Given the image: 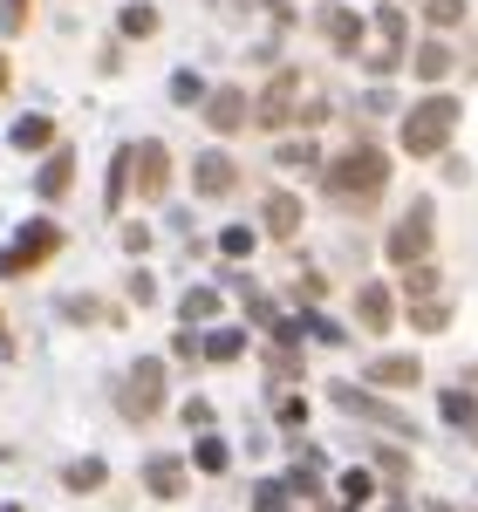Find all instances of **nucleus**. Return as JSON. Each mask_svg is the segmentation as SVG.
<instances>
[{
	"mask_svg": "<svg viewBox=\"0 0 478 512\" xmlns=\"http://www.w3.org/2000/svg\"><path fill=\"white\" fill-rule=\"evenodd\" d=\"M383 185H390V158H383L376 144H356L349 158L328 164V192L342 198V205H376Z\"/></svg>",
	"mask_w": 478,
	"mask_h": 512,
	"instance_id": "obj_1",
	"label": "nucleus"
},
{
	"mask_svg": "<svg viewBox=\"0 0 478 512\" xmlns=\"http://www.w3.org/2000/svg\"><path fill=\"white\" fill-rule=\"evenodd\" d=\"M458 130V96H424L410 117H403V151L410 158H438Z\"/></svg>",
	"mask_w": 478,
	"mask_h": 512,
	"instance_id": "obj_2",
	"label": "nucleus"
},
{
	"mask_svg": "<svg viewBox=\"0 0 478 512\" xmlns=\"http://www.w3.org/2000/svg\"><path fill=\"white\" fill-rule=\"evenodd\" d=\"M117 403H123V417H130V424L158 417V410H164V362H151V355H144V362H137V369L123 376Z\"/></svg>",
	"mask_w": 478,
	"mask_h": 512,
	"instance_id": "obj_3",
	"label": "nucleus"
},
{
	"mask_svg": "<svg viewBox=\"0 0 478 512\" xmlns=\"http://www.w3.org/2000/svg\"><path fill=\"white\" fill-rule=\"evenodd\" d=\"M403 35H410V28H403V7H383V14H376V41L362 48V69H369V76H390L403 62Z\"/></svg>",
	"mask_w": 478,
	"mask_h": 512,
	"instance_id": "obj_4",
	"label": "nucleus"
},
{
	"mask_svg": "<svg viewBox=\"0 0 478 512\" xmlns=\"http://www.w3.org/2000/svg\"><path fill=\"white\" fill-rule=\"evenodd\" d=\"M287 117H301V76H294V69H280V76L267 82V96L253 103V123H260V130H280Z\"/></svg>",
	"mask_w": 478,
	"mask_h": 512,
	"instance_id": "obj_5",
	"label": "nucleus"
},
{
	"mask_svg": "<svg viewBox=\"0 0 478 512\" xmlns=\"http://www.w3.org/2000/svg\"><path fill=\"white\" fill-rule=\"evenodd\" d=\"M424 253H431V205H410L397 219V233H390V260L397 267H417Z\"/></svg>",
	"mask_w": 478,
	"mask_h": 512,
	"instance_id": "obj_6",
	"label": "nucleus"
},
{
	"mask_svg": "<svg viewBox=\"0 0 478 512\" xmlns=\"http://www.w3.org/2000/svg\"><path fill=\"white\" fill-rule=\"evenodd\" d=\"M55 246H62V233H55V226H21V239H14V246L0 253V274H7V280L28 274V267H41V260L55 253Z\"/></svg>",
	"mask_w": 478,
	"mask_h": 512,
	"instance_id": "obj_7",
	"label": "nucleus"
},
{
	"mask_svg": "<svg viewBox=\"0 0 478 512\" xmlns=\"http://www.w3.org/2000/svg\"><path fill=\"white\" fill-rule=\"evenodd\" d=\"M328 396H335V403H342L349 417H369V424H383V431H397V437H410V431H417V424H410L403 410H390V403H376V396H369V390H356V383H335Z\"/></svg>",
	"mask_w": 478,
	"mask_h": 512,
	"instance_id": "obj_8",
	"label": "nucleus"
},
{
	"mask_svg": "<svg viewBox=\"0 0 478 512\" xmlns=\"http://www.w3.org/2000/svg\"><path fill=\"white\" fill-rule=\"evenodd\" d=\"M130 185L144 198H164V185H171V151L164 144H130Z\"/></svg>",
	"mask_w": 478,
	"mask_h": 512,
	"instance_id": "obj_9",
	"label": "nucleus"
},
{
	"mask_svg": "<svg viewBox=\"0 0 478 512\" xmlns=\"http://www.w3.org/2000/svg\"><path fill=\"white\" fill-rule=\"evenodd\" d=\"M192 185H199V198H226L239 185V164L226 158V151H205V158L192 164Z\"/></svg>",
	"mask_w": 478,
	"mask_h": 512,
	"instance_id": "obj_10",
	"label": "nucleus"
},
{
	"mask_svg": "<svg viewBox=\"0 0 478 512\" xmlns=\"http://www.w3.org/2000/svg\"><path fill=\"white\" fill-rule=\"evenodd\" d=\"M321 35H328V48L356 55V48H362V14H356V7H321Z\"/></svg>",
	"mask_w": 478,
	"mask_h": 512,
	"instance_id": "obj_11",
	"label": "nucleus"
},
{
	"mask_svg": "<svg viewBox=\"0 0 478 512\" xmlns=\"http://www.w3.org/2000/svg\"><path fill=\"white\" fill-rule=\"evenodd\" d=\"M246 117H253L246 89H212V96H205V123H212V130H239Z\"/></svg>",
	"mask_w": 478,
	"mask_h": 512,
	"instance_id": "obj_12",
	"label": "nucleus"
},
{
	"mask_svg": "<svg viewBox=\"0 0 478 512\" xmlns=\"http://www.w3.org/2000/svg\"><path fill=\"white\" fill-rule=\"evenodd\" d=\"M260 219H267V233H274V239H294V233H301V198H294V192H267Z\"/></svg>",
	"mask_w": 478,
	"mask_h": 512,
	"instance_id": "obj_13",
	"label": "nucleus"
},
{
	"mask_svg": "<svg viewBox=\"0 0 478 512\" xmlns=\"http://www.w3.org/2000/svg\"><path fill=\"white\" fill-rule=\"evenodd\" d=\"M424 369H417V355H376L369 362V383H383V390H410Z\"/></svg>",
	"mask_w": 478,
	"mask_h": 512,
	"instance_id": "obj_14",
	"label": "nucleus"
},
{
	"mask_svg": "<svg viewBox=\"0 0 478 512\" xmlns=\"http://www.w3.org/2000/svg\"><path fill=\"white\" fill-rule=\"evenodd\" d=\"M144 485H151L158 499H185V465H178V458H151V465H144Z\"/></svg>",
	"mask_w": 478,
	"mask_h": 512,
	"instance_id": "obj_15",
	"label": "nucleus"
},
{
	"mask_svg": "<svg viewBox=\"0 0 478 512\" xmlns=\"http://www.w3.org/2000/svg\"><path fill=\"white\" fill-rule=\"evenodd\" d=\"M356 315H362L369 335H383V328H390V287H362V294H356Z\"/></svg>",
	"mask_w": 478,
	"mask_h": 512,
	"instance_id": "obj_16",
	"label": "nucleus"
},
{
	"mask_svg": "<svg viewBox=\"0 0 478 512\" xmlns=\"http://www.w3.org/2000/svg\"><path fill=\"white\" fill-rule=\"evenodd\" d=\"M69 178H76V158H69V151H55V158L41 164L35 192H41V198H62V192H69Z\"/></svg>",
	"mask_w": 478,
	"mask_h": 512,
	"instance_id": "obj_17",
	"label": "nucleus"
},
{
	"mask_svg": "<svg viewBox=\"0 0 478 512\" xmlns=\"http://www.w3.org/2000/svg\"><path fill=\"white\" fill-rule=\"evenodd\" d=\"M55 144V123L48 117H21L14 123V151H48Z\"/></svg>",
	"mask_w": 478,
	"mask_h": 512,
	"instance_id": "obj_18",
	"label": "nucleus"
},
{
	"mask_svg": "<svg viewBox=\"0 0 478 512\" xmlns=\"http://www.w3.org/2000/svg\"><path fill=\"white\" fill-rule=\"evenodd\" d=\"M117 28L130 41H144V35H158V7H144V0H130V7H123L117 14Z\"/></svg>",
	"mask_w": 478,
	"mask_h": 512,
	"instance_id": "obj_19",
	"label": "nucleus"
},
{
	"mask_svg": "<svg viewBox=\"0 0 478 512\" xmlns=\"http://www.w3.org/2000/svg\"><path fill=\"white\" fill-rule=\"evenodd\" d=\"M417 76H424V82L451 76V48H444V41H424V48H417Z\"/></svg>",
	"mask_w": 478,
	"mask_h": 512,
	"instance_id": "obj_20",
	"label": "nucleus"
},
{
	"mask_svg": "<svg viewBox=\"0 0 478 512\" xmlns=\"http://www.w3.org/2000/svg\"><path fill=\"white\" fill-rule=\"evenodd\" d=\"M178 315H185L192 328H199V321H212V315H219V294H212V287H192V294L178 301Z\"/></svg>",
	"mask_w": 478,
	"mask_h": 512,
	"instance_id": "obj_21",
	"label": "nucleus"
},
{
	"mask_svg": "<svg viewBox=\"0 0 478 512\" xmlns=\"http://www.w3.org/2000/svg\"><path fill=\"white\" fill-rule=\"evenodd\" d=\"M410 321H417L424 335H438L444 321H451V301H438V294H431V301H410Z\"/></svg>",
	"mask_w": 478,
	"mask_h": 512,
	"instance_id": "obj_22",
	"label": "nucleus"
},
{
	"mask_svg": "<svg viewBox=\"0 0 478 512\" xmlns=\"http://www.w3.org/2000/svg\"><path fill=\"white\" fill-rule=\"evenodd\" d=\"M62 478H69V492H96V485H103L110 472H103V458H82V465H69Z\"/></svg>",
	"mask_w": 478,
	"mask_h": 512,
	"instance_id": "obj_23",
	"label": "nucleus"
},
{
	"mask_svg": "<svg viewBox=\"0 0 478 512\" xmlns=\"http://www.w3.org/2000/svg\"><path fill=\"white\" fill-rule=\"evenodd\" d=\"M403 294H410V301H431V294H438V274H431L424 260H417V267H403Z\"/></svg>",
	"mask_w": 478,
	"mask_h": 512,
	"instance_id": "obj_24",
	"label": "nucleus"
},
{
	"mask_svg": "<svg viewBox=\"0 0 478 512\" xmlns=\"http://www.w3.org/2000/svg\"><path fill=\"white\" fill-rule=\"evenodd\" d=\"M444 417H451V424H478V396L472 390H444Z\"/></svg>",
	"mask_w": 478,
	"mask_h": 512,
	"instance_id": "obj_25",
	"label": "nucleus"
},
{
	"mask_svg": "<svg viewBox=\"0 0 478 512\" xmlns=\"http://www.w3.org/2000/svg\"><path fill=\"white\" fill-rule=\"evenodd\" d=\"M239 349H246V335H239V328H219V335H205V355H212V362H233Z\"/></svg>",
	"mask_w": 478,
	"mask_h": 512,
	"instance_id": "obj_26",
	"label": "nucleus"
},
{
	"mask_svg": "<svg viewBox=\"0 0 478 512\" xmlns=\"http://www.w3.org/2000/svg\"><path fill=\"white\" fill-rule=\"evenodd\" d=\"M219 253H226V260H246V253H253V226H226V233H219Z\"/></svg>",
	"mask_w": 478,
	"mask_h": 512,
	"instance_id": "obj_27",
	"label": "nucleus"
},
{
	"mask_svg": "<svg viewBox=\"0 0 478 512\" xmlns=\"http://www.w3.org/2000/svg\"><path fill=\"white\" fill-rule=\"evenodd\" d=\"M253 512H287V485H280V478L253 485Z\"/></svg>",
	"mask_w": 478,
	"mask_h": 512,
	"instance_id": "obj_28",
	"label": "nucleus"
},
{
	"mask_svg": "<svg viewBox=\"0 0 478 512\" xmlns=\"http://www.w3.org/2000/svg\"><path fill=\"white\" fill-rule=\"evenodd\" d=\"M424 14H431V28H458L465 21V0H424Z\"/></svg>",
	"mask_w": 478,
	"mask_h": 512,
	"instance_id": "obj_29",
	"label": "nucleus"
},
{
	"mask_svg": "<svg viewBox=\"0 0 478 512\" xmlns=\"http://www.w3.org/2000/svg\"><path fill=\"white\" fill-rule=\"evenodd\" d=\"M226 465H233V451L219 437H199V472H226Z\"/></svg>",
	"mask_w": 478,
	"mask_h": 512,
	"instance_id": "obj_30",
	"label": "nucleus"
},
{
	"mask_svg": "<svg viewBox=\"0 0 478 512\" xmlns=\"http://www.w3.org/2000/svg\"><path fill=\"white\" fill-rule=\"evenodd\" d=\"M28 28V0H0V35H21Z\"/></svg>",
	"mask_w": 478,
	"mask_h": 512,
	"instance_id": "obj_31",
	"label": "nucleus"
},
{
	"mask_svg": "<svg viewBox=\"0 0 478 512\" xmlns=\"http://www.w3.org/2000/svg\"><path fill=\"white\" fill-rule=\"evenodd\" d=\"M280 164H287V171H308V164H321V158H315V144H280Z\"/></svg>",
	"mask_w": 478,
	"mask_h": 512,
	"instance_id": "obj_32",
	"label": "nucleus"
},
{
	"mask_svg": "<svg viewBox=\"0 0 478 512\" xmlns=\"http://www.w3.org/2000/svg\"><path fill=\"white\" fill-rule=\"evenodd\" d=\"M369 492H376V478H369V472H349V478H342V499H349V506H362Z\"/></svg>",
	"mask_w": 478,
	"mask_h": 512,
	"instance_id": "obj_33",
	"label": "nucleus"
},
{
	"mask_svg": "<svg viewBox=\"0 0 478 512\" xmlns=\"http://www.w3.org/2000/svg\"><path fill=\"white\" fill-rule=\"evenodd\" d=\"M376 465H383V478H397V485L410 478V458L403 451H376Z\"/></svg>",
	"mask_w": 478,
	"mask_h": 512,
	"instance_id": "obj_34",
	"label": "nucleus"
},
{
	"mask_svg": "<svg viewBox=\"0 0 478 512\" xmlns=\"http://www.w3.org/2000/svg\"><path fill=\"white\" fill-rule=\"evenodd\" d=\"M185 424H192V431H205V424H212V403H205V396H192V403H185Z\"/></svg>",
	"mask_w": 478,
	"mask_h": 512,
	"instance_id": "obj_35",
	"label": "nucleus"
},
{
	"mask_svg": "<svg viewBox=\"0 0 478 512\" xmlns=\"http://www.w3.org/2000/svg\"><path fill=\"white\" fill-rule=\"evenodd\" d=\"M171 96H178V103H199V76H192V69H185V76L171 82Z\"/></svg>",
	"mask_w": 478,
	"mask_h": 512,
	"instance_id": "obj_36",
	"label": "nucleus"
},
{
	"mask_svg": "<svg viewBox=\"0 0 478 512\" xmlns=\"http://www.w3.org/2000/svg\"><path fill=\"white\" fill-rule=\"evenodd\" d=\"M0 89H7V55H0Z\"/></svg>",
	"mask_w": 478,
	"mask_h": 512,
	"instance_id": "obj_37",
	"label": "nucleus"
},
{
	"mask_svg": "<svg viewBox=\"0 0 478 512\" xmlns=\"http://www.w3.org/2000/svg\"><path fill=\"white\" fill-rule=\"evenodd\" d=\"M0 512H21V506H0Z\"/></svg>",
	"mask_w": 478,
	"mask_h": 512,
	"instance_id": "obj_38",
	"label": "nucleus"
},
{
	"mask_svg": "<svg viewBox=\"0 0 478 512\" xmlns=\"http://www.w3.org/2000/svg\"><path fill=\"white\" fill-rule=\"evenodd\" d=\"M472 390H478V369H472Z\"/></svg>",
	"mask_w": 478,
	"mask_h": 512,
	"instance_id": "obj_39",
	"label": "nucleus"
}]
</instances>
